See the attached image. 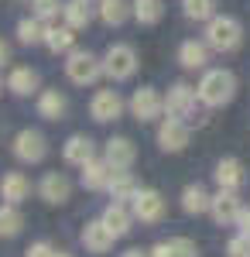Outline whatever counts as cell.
I'll return each mask as SVG.
<instances>
[{
    "label": "cell",
    "mask_w": 250,
    "mask_h": 257,
    "mask_svg": "<svg viewBox=\"0 0 250 257\" xmlns=\"http://www.w3.org/2000/svg\"><path fill=\"white\" fill-rule=\"evenodd\" d=\"M195 93H199V103H202V106L219 110V106H226V103L236 96V79H233L230 69H209V72H202Z\"/></svg>",
    "instance_id": "1"
},
{
    "label": "cell",
    "mask_w": 250,
    "mask_h": 257,
    "mask_svg": "<svg viewBox=\"0 0 250 257\" xmlns=\"http://www.w3.org/2000/svg\"><path fill=\"white\" fill-rule=\"evenodd\" d=\"M243 41V24L230 14H216V18L206 21V45L212 52L226 55V52H236Z\"/></svg>",
    "instance_id": "2"
},
{
    "label": "cell",
    "mask_w": 250,
    "mask_h": 257,
    "mask_svg": "<svg viewBox=\"0 0 250 257\" xmlns=\"http://www.w3.org/2000/svg\"><path fill=\"white\" fill-rule=\"evenodd\" d=\"M65 76H69V82H76V86H93L103 76V59H96L93 52L72 48L69 52V62H65Z\"/></svg>",
    "instance_id": "3"
},
{
    "label": "cell",
    "mask_w": 250,
    "mask_h": 257,
    "mask_svg": "<svg viewBox=\"0 0 250 257\" xmlns=\"http://www.w3.org/2000/svg\"><path fill=\"white\" fill-rule=\"evenodd\" d=\"M137 72V52L131 45H110L106 55H103V76H110L113 82H123Z\"/></svg>",
    "instance_id": "4"
},
{
    "label": "cell",
    "mask_w": 250,
    "mask_h": 257,
    "mask_svg": "<svg viewBox=\"0 0 250 257\" xmlns=\"http://www.w3.org/2000/svg\"><path fill=\"white\" fill-rule=\"evenodd\" d=\"M45 155H48V141H45L41 131L24 127L18 138H14V158L18 161H24V165H38V161H45Z\"/></svg>",
    "instance_id": "5"
},
{
    "label": "cell",
    "mask_w": 250,
    "mask_h": 257,
    "mask_svg": "<svg viewBox=\"0 0 250 257\" xmlns=\"http://www.w3.org/2000/svg\"><path fill=\"white\" fill-rule=\"evenodd\" d=\"M195 103H199L195 86H189V82H175L172 89H168V96H165V113H168V117L189 120L195 113Z\"/></svg>",
    "instance_id": "6"
},
{
    "label": "cell",
    "mask_w": 250,
    "mask_h": 257,
    "mask_svg": "<svg viewBox=\"0 0 250 257\" xmlns=\"http://www.w3.org/2000/svg\"><path fill=\"white\" fill-rule=\"evenodd\" d=\"M131 113L141 123H151V120H158L165 113V96L158 89H151V86H141L134 96H131Z\"/></svg>",
    "instance_id": "7"
},
{
    "label": "cell",
    "mask_w": 250,
    "mask_h": 257,
    "mask_svg": "<svg viewBox=\"0 0 250 257\" xmlns=\"http://www.w3.org/2000/svg\"><path fill=\"white\" fill-rule=\"evenodd\" d=\"M89 117L96 120V123L120 120L123 117V96L116 89H99V93H93V99H89Z\"/></svg>",
    "instance_id": "8"
},
{
    "label": "cell",
    "mask_w": 250,
    "mask_h": 257,
    "mask_svg": "<svg viewBox=\"0 0 250 257\" xmlns=\"http://www.w3.org/2000/svg\"><path fill=\"white\" fill-rule=\"evenodd\" d=\"M131 209H134V219H141V223H158L165 216V199L154 189H137L131 199Z\"/></svg>",
    "instance_id": "9"
},
{
    "label": "cell",
    "mask_w": 250,
    "mask_h": 257,
    "mask_svg": "<svg viewBox=\"0 0 250 257\" xmlns=\"http://www.w3.org/2000/svg\"><path fill=\"white\" fill-rule=\"evenodd\" d=\"M113 240H120V237L106 226V219H103V216L89 219V223L82 226V247H86L89 254H106V250L113 247Z\"/></svg>",
    "instance_id": "10"
},
{
    "label": "cell",
    "mask_w": 250,
    "mask_h": 257,
    "mask_svg": "<svg viewBox=\"0 0 250 257\" xmlns=\"http://www.w3.org/2000/svg\"><path fill=\"white\" fill-rule=\"evenodd\" d=\"M189 144V123L182 117H165L161 120V127H158V148L161 151H182Z\"/></svg>",
    "instance_id": "11"
},
{
    "label": "cell",
    "mask_w": 250,
    "mask_h": 257,
    "mask_svg": "<svg viewBox=\"0 0 250 257\" xmlns=\"http://www.w3.org/2000/svg\"><path fill=\"white\" fill-rule=\"evenodd\" d=\"M240 199H236V192L233 189H219L216 196H212V206H209V216L219 223V226H230V223H236L240 219Z\"/></svg>",
    "instance_id": "12"
},
{
    "label": "cell",
    "mask_w": 250,
    "mask_h": 257,
    "mask_svg": "<svg viewBox=\"0 0 250 257\" xmlns=\"http://www.w3.org/2000/svg\"><path fill=\"white\" fill-rule=\"evenodd\" d=\"M38 196L45 202H52V206H62V202H69L72 196V182L62 175V172H45L38 182Z\"/></svg>",
    "instance_id": "13"
},
{
    "label": "cell",
    "mask_w": 250,
    "mask_h": 257,
    "mask_svg": "<svg viewBox=\"0 0 250 257\" xmlns=\"http://www.w3.org/2000/svg\"><path fill=\"white\" fill-rule=\"evenodd\" d=\"M62 158L69 161V165H76V168H82L86 161L96 158L93 138H86V134H72V138L65 141V148H62Z\"/></svg>",
    "instance_id": "14"
},
{
    "label": "cell",
    "mask_w": 250,
    "mask_h": 257,
    "mask_svg": "<svg viewBox=\"0 0 250 257\" xmlns=\"http://www.w3.org/2000/svg\"><path fill=\"white\" fill-rule=\"evenodd\" d=\"M45 48L55 55H69L76 48V28L69 24H48L45 28Z\"/></svg>",
    "instance_id": "15"
},
{
    "label": "cell",
    "mask_w": 250,
    "mask_h": 257,
    "mask_svg": "<svg viewBox=\"0 0 250 257\" xmlns=\"http://www.w3.org/2000/svg\"><path fill=\"white\" fill-rule=\"evenodd\" d=\"M103 158L110 161V168H131L137 158V148L131 138H110L106 141V155Z\"/></svg>",
    "instance_id": "16"
},
{
    "label": "cell",
    "mask_w": 250,
    "mask_h": 257,
    "mask_svg": "<svg viewBox=\"0 0 250 257\" xmlns=\"http://www.w3.org/2000/svg\"><path fill=\"white\" fill-rule=\"evenodd\" d=\"M0 196H4V202L21 206L24 199L31 196V182L24 178V172H7V175L0 178Z\"/></svg>",
    "instance_id": "17"
},
{
    "label": "cell",
    "mask_w": 250,
    "mask_h": 257,
    "mask_svg": "<svg viewBox=\"0 0 250 257\" xmlns=\"http://www.w3.org/2000/svg\"><path fill=\"white\" fill-rule=\"evenodd\" d=\"M110 175H113V168H110V161H86L82 165V185L89 189V192H103L106 185H110Z\"/></svg>",
    "instance_id": "18"
},
{
    "label": "cell",
    "mask_w": 250,
    "mask_h": 257,
    "mask_svg": "<svg viewBox=\"0 0 250 257\" xmlns=\"http://www.w3.org/2000/svg\"><path fill=\"white\" fill-rule=\"evenodd\" d=\"M151 257H199V247L189 237H168L151 247Z\"/></svg>",
    "instance_id": "19"
},
{
    "label": "cell",
    "mask_w": 250,
    "mask_h": 257,
    "mask_svg": "<svg viewBox=\"0 0 250 257\" xmlns=\"http://www.w3.org/2000/svg\"><path fill=\"white\" fill-rule=\"evenodd\" d=\"M7 89H11L14 96H31V93L38 89V72H35L31 65H18V69H11V76H7Z\"/></svg>",
    "instance_id": "20"
},
{
    "label": "cell",
    "mask_w": 250,
    "mask_h": 257,
    "mask_svg": "<svg viewBox=\"0 0 250 257\" xmlns=\"http://www.w3.org/2000/svg\"><path fill=\"white\" fill-rule=\"evenodd\" d=\"M103 219H106V226L113 230L116 237H127L131 233V223H134V209H127L123 202H110L106 209H103Z\"/></svg>",
    "instance_id": "21"
},
{
    "label": "cell",
    "mask_w": 250,
    "mask_h": 257,
    "mask_svg": "<svg viewBox=\"0 0 250 257\" xmlns=\"http://www.w3.org/2000/svg\"><path fill=\"white\" fill-rule=\"evenodd\" d=\"M69 110V99L62 96L58 89H41L38 93V117L45 120H62Z\"/></svg>",
    "instance_id": "22"
},
{
    "label": "cell",
    "mask_w": 250,
    "mask_h": 257,
    "mask_svg": "<svg viewBox=\"0 0 250 257\" xmlns=\"http://www.w3.org/2000/svg\"><path fill=\"white\" fill-rule=\"evenodd\" d=\"M212 178H216V185L219 189H240L243 185V165L236 158H223L219 165H216V172H212Z\"/></svg>",
    "instance_id": "23"
},
{
    "label": "cell",
    "mask_w": 250,
    "mask_h": 257,
    "mask_svg": "<svg viewBox=\"0 0 250 257\" xmlns=\"http://www.w3.org/2000/svg\"><path fill=\"white\" fill-rule=\"evenodd\" d=\"M209 45L206 41H182V48H178V62H182V69H206V62H209Z\"/></svg>",
    "instance_id": "24"
},
{
    "label": "cell",
    "mask_w": 250,
    "mask_h": 257,
    "mask_svg": "<svg viewBox=\"0 0 250 257\" xmlns=\"http://www.w3.org/2000/svg\"><path fill=\"white\" fill-rule=\"evenodd\" d=\"M131 14H134V4L127 0H99V21L106 28H120Z\"/></svg>",
    "instance_id": "25"
},
{
    "label": "cell",
    "mask_w": 250,
    "mask_h": 257,
    "mask_svg": "<svg viewBox=\"0 0 250 257\" xmlns=\"http://www.w3.org/2000/svg\"><path fill=\"white\" fill-rule=\"evenodd\" d=\"M209 206H212V196L202 189V185H185V192H182V209H185L189 216L209 213Z\"/></svg>",
    "instance_id": "26"
},
{
    "label": "cell",
    "mask_w": 250,
    "mask_h": 257,
    "mask_svg": "<svg viewBox=\"0 0 250 257\" xmlns=\"http://www.w3.org/2000/svg\"><path fill=\"white\" fill-rule=\"evenodd\" d=\"M106 192H110V199H116V202H123V199H134V192H137L134 175H131L127 168H113V175H110V185H106Z\"/></svg>",
    "instance_id": "27"
},
{
    "label": "cell",
    "mask_w": 250,
    "mask_h": 257,
    "mask_svg": "<svg viewBox=\"0 0 250 257\" xmlns=\"http://www.w3.org/2000/svg\"><path fill=\"white\" fill-rule=\"evenodd\" d=\"M62 18L69 28H89V21H93V11H89V0H65V7H62Z\"/></svg>",
    "instance_id": "28"
},
{
    "label": "cell",
    "mask_w": 250,
    "mask_h": 257,
    "mask_svg": "<svg viewBox=\"0 0 250 257\" xmlns=\"http://www.w3.org/2000/svg\"><path fill=\"white\" fill-rule=\"evenodd\" d=\"M24 230V216L14 202H4L0 206V237H18Z\"/></svg>",
    "instance_id": "29"
},
{
    "label": "cell",
    "mask_w": 250,
    "mask_h": 257,
    "mask_svg": "<svg viewBox=\"0 0 250 257\" xmlns=\"http://www.w3.org/2000/svg\"><path fill=\"white\" fill-rule=\"evenodd\" d=\"M134 18L137 24H158V21L165 18V4L161 0H134Z\"/></svg>",
    "instance_id": "30"
},
{
    "label": "cell",
    "mask_w": 250,
    "mask_h": 257,
    "mask_svg": "<svg viewBox=\"0 0 250 257\" xmlns=\"http://www.w3.org/2000/svg\"><path fill=\"white\" fill-rule=\"evenodd\" d=\"M18 41L21 45H45V24L38 18L18 21Z\"/></svg>",
    "instance_id": "31"
},
{
    "label": "cell",
    "mask_w": 250,
    "mask_h": 257,
    "mask_svg": "<svg viewBox=\"0 0 250 257\" xmlns=\"http://www.w3.org/2000/svg\"><path fill=\"white\" fill-rule=\"evenodd\" d=\"M182 11L192 21H209L216 18V0H182Z\"/></svg>",
    "instance_id": "32"
},
{
    "label": "cell",
    "mask_w": 250,
    "mask_h": 257,
    "mask_svg": "<svg viewBox=\"0 0 250 257\" xmlns=\"http://www.w3.org/2000/svg\"><path fill=\"white\" fill-rule=\"evenodd\" d=\"M28 4H31V14L38 21H55L62 14V7H65L62 0H28Z\"/></svg>",
    "instance_id": "33"
},
{
    "label": "cell",
    "mask_w": 250,
    "mask_h": 257,
    "mask_svg": "<svg viewBox=\"0 0 250 257\" xmlns=\"http://www.w3.org/2000/svg\"><path fill=\"white\" fill-rule=\"evenodd\" d=\"M226 254L230 257H250V233H236V237H230Z\"/></svg>",
    "instance_id": "34"
},
{
    "label": "cell",
    "mask_w": 250,
    "mask_h": 257,
    "mask_svg": "<svg viewBox=\"0 0 250 257\" xmlns=\"http://www.w3.org/2000/svg\"><path fill=\"white\" fill-rule=\"evenodd\" d=\"M55 254H58V250L48 243V240H38V243L28 247V257H55Z\"/></svg>",
    "instance_id": "35"
},
{
    "label": "cell",
    "mask_w": 250,
    "mask_h": 257,
    "mask_svg": "<svg viewBox=\"0 0 250 257\" xmlns=\"http://www.w3.org/2000/svg\"><path fill=\"white\" fill-rule=\"evenodd\" d=\"M236 226H240V233H250V209H247V213H240Z\"/></svg>",
    "instance_id": "36"
},
{
    "label": "cell",
    "mask_w": 250,
    "mask_h": 257,
    "mask_svg": "<svg viewBox=\"0 0 250 257\" xmlns=\"http://www.w3.org/2000/svg\"><path fill=\"white\" fill-rule=\"evenodd\" d=\"M7 59H11V48H7V41L0 38V65H4V62H7Z\"/></svg>",
    "instance_id": "37"
},
{
    "label": "cell",
    "mask_w": 250,
    "mask_h": 257,
    "mask_svg": "<svg viewBox=\"0 0 250 257\" xmlns=\"http://www.w3.org/2000/svg\"><path fill=\"white\" fill-rule=\"evenodd\" d=\"M120 257H151V250L144 254V250H137V247H131V250H123V254H120Z\"/></svg>",
    "instance_id": "38"
},
{
    "label": "cell",
    "mask_w": 250,
    "mask_h": 257,
    "mask_svg": "<svg viewBox=\"0 0 250 257\" xmlns=\"http://www.w3.org/2000/svg\"><path fill=\"white\" fill-rule=\"evenodd\" d=\"M55 257H72V254H55Z\"/></svg>",
    "instance_id": "39"
},
{
    "label": "cell",
    "mask_w": 250,
    "mask_h": 257,
    "mask_svg": "<svg viewBox=\"0 0 250 257\" xmlns=\"http://www.w3.org/2000/svg\"><path fill=\"white\" fill-rule=\"evenodd\" d=\"M0 89H4V79H0Z\"/></svg>",
    "instance_id": "40"
},
{
    "label": "cell",
    "mask_w": 250,
    "mask_h": 257,
    "mask_svg": "<svg viewBox=\"0 0 250 257\" xmlns=\"http://www.w3.org/2000/svg\"><path fill=\"white\" fill-rule=\"evenodd\" d=\"M89 4H93V0H89Z\"/></svg>",
    "instance_id": "41"
}]
</instances>
